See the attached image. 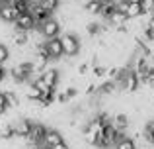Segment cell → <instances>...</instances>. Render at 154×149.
Listing matches in <instances>:
<instances>
[{"label": "cell", "instance_id": "6da1fadb", "mask_svg": "<svg viewBox=\"0 0 154 149\" xmlns=\"http://www.w3.org/2000/svg\"><path fill=\"white\" fill-rule=\"evenodd\" d=\"M59 37H60V43H63L64 57L72 59V57H76V55H80V51H82V41H80V37L74 31H64Z\"/></svg>", "mask_w": 154, "mask_h": 149}, {"label": "cell", "instance_id": "7a4b0ae2", "mask_svg": "<svg viewBox=\"0 0 154 149\" xmlns=\"http://www.w3.org/2000/svg\"><path fill=\"white\" fill-rule=\"evenodd\" d=\"M12 126H14V134L18 139H27L31 134V128H33V120L26 118V116H20L18 120H12Z\"/></svg>", "mask_w": 154, "mask_h": 149}, {"label": "cell", "instance_id": "3957f363", "mask_svg": "<svg viewBox=\"0 0 154 149\" xmlns=\"http://www.w3.org/2000/svg\"><path fill=\"white\" fill-rule=\"evenodd\" d=\"M39 31H41V35L45 39H51V37H59L60 35V22L53 16V18H49L47 22H43L41 26L37 28Z\"/></svg>", "mask_w": 154, "mask_h": 149}, {"label": "cell", "instance_id": "277c9868", "mask_svg": "<svg viewBox=\"0 0 154 149\" xmlns=\"http://www.w3.org/2000/svg\"><path fill=\"white\" fill-rule=\"evenodd\" d=\"M45 49H47V55H49L51 61H57V59H63V57H64L60 37H51V39H47V41H45Z\"/></svg>", "mask_w": 154, "mask_h": 149}, {"label": "cell", "instance_id": "5b68a950", "mask_svg": "<svg viewBox=\"0 0 154 149\" xmlns=\"http://www.w3.org/2000/svg\"><path fill=\"white\" fill-rule=\"evenodd\" d=\"M14 28L16 30H22V31H31V30L37 28V24H35V18L31 16V12H23L14 22Z\"/></svg>", "mask_w": 154, "mask_h": 149}, {"label": "cell", "instance_id": "8992f818", "mask_svg": "<svg viewBox=\"0 0 154 149\" xmlns=\"http://www.w3.org/2000/svg\"><path fill=\"white\" fill-rule=\"evenodd\" d=\"M20 16V10L14 6V4H4L2 10H0V22L4 24H14Z\"/></svg>", "mask_w": 154, "mask_h": 149}, {"label": "cell", "instance_id": "52a82bcc", "mask_svg": "<svg viewBox=\"0 0 154 149\" xmlns=\"http://www.w3.org/2000/svg\"><path fill=\"white\" fill-rule=\"evenodd\" d=\"M60 141H64V135L60 134L57 128H47L45 138H43V143H45V145H49V147H55L57 143H60Z\"/></svg>", "mask_w": 154, "mask_h": 149}, {"label": "cell", "instance_id": "ba28073f", "mask_svg": "<svg viewBox=\"0 0 154 149\" xmlns=\"http://www.w3.org/2000/svg\"><path fill=\"white\" fill-rule=\"evenodd\" d=\"M31 16L35 18V24H37V28H39L43 22H47L49 18H53V12L45 10L43 6H39V4H37V6H33V8H31Z\"/></svg>", "mask_w": 154, "mask_h": 149}, {"label": "cell", "instance_id": "9c48e42d", "mask_svg": "<svg viewBox=\"0 0 154 149\" xmlns=\"http://www.w3.org/2000/svg\"><path fill=\"white\" fill-rule=\"evenodd\" d=\"M41 79L45 80L51 88H57L59 86V80H60V73H59V69H55V67H49V69L41 75Z\"/></svg>", "mask_w": 154, "mask_h": 149}, {"label": "cell", "instance_id": "30bf717a", "mask_svg": "<svg viewBox=\"0 0 154 149\" xmlns=\"http://www.w3.org/2000/svg\"><path fill=\"white\" fill-rule=\"evenodd\" d=\"M129 22V18H127V14L125 12H121V10H115L111 16H109V20H107V24L111 28H117V26H123V24H127Z\"/></svg>", "mask_w": 154, "mask_h": 149}, {"label": "cell", "instance_id": "8fae6325", "mask_svg": "<svg viewBox=\"0 0 154 149\" xmlns=\"http://www.w3.org/2000/svg\"><path fill=\"white\" fill-rule=\"evenodd\" d=\"M113 149H139V147H137V141L131 135H123V138L117 139V143L113 145Z\"/></svg>", "mask_w": 154, "mask_h": 149}, {"label": "cell", "instance_id": "7c38bea8", "mask_svg": "<svg viewBox=\"0 0 154 149\" xmlns=\"http://www.w3.org/2000/svg\"><path fill=\"white\" fill-rule=\"evenodd\" d=\"M143 138L144 141H148V145L154 147V118H150L146 122V126L143 128Z\"/></svg>", "mask_w": 154, "mask_h": 149}, {"label": "cell", "instance_id": "4fadbf2b", "mask_svg": "<svg viewBox=\"0 0 154 149\" xmlns=\"http://www.w3.org/2000/svg\"><path fill=\"white\" fill-rule=\"evenodd\" d=\"M107 69H109V67H105L103 63L92 67V73H90L92 79H94V80H105V79H107Z\"/></svg>", "mask_w": 154, "mask_h": 149}, {"label": "cell", "instance_id": "5bb4252c", "mask_svg": "<svg viewBox=\"0 0 154 149\" xmlns=\"http://www.w3.org/2000/svg\"><path fill=\"white\" fill-rule=\"evenodd\" d=\"M127 18L129 20H139L140 16H143V8H140V4H133V2H129L127 4Z\"/></svg>", "mask_w": 154, "mask_h": 149}, {"label": "cell", "instance_id": "9a60e30c", "mask_svg": "<svg viewBox=\"0 0 154 149\" xmlns=\"http://www.w3.org/2000/svg\"><path fill=\"white\" fill-rule=\"evenodd\" d=\"M6 92V100H8V106L10 108H20V104H22V98H20V94L16 90H4Z\"/></svg>", "mask_w": 154, "mask_h": 149}, {"label": "cell", "instance_id": "2e32d148", "mask_svg": "<svg viewBox=\"0 0 154 149\" xmlns=\"http://www.w3.org/2000/svg\"><path fill=\"white\" fill-rule=\"evenodd\" d=\"M140 8H143V16H154V0H143Z\"/></svg>", "mask_w": 154, "mask_h": 149}, {"label": "cell", "instance_id": "e0dca14e", "mask_svg": "<svg viewBox=\"0 0 154 149\" xmlns=\"http://www.w3.org/2000/svg\"><path fill=\"white\" fill-rule=\"evenodd\" d=\"M10 47L6 45V43H2L0 41V65H4V63L8 61V59H10Z\"/></svg>", "mask_w": 154, "mask_h": 149}, {"label": "cell", "instance_id": "ac0fdd59", "mask_svg": "<svg viewBox=\"0 0 154 149\" xmlns=\"http://www.w3.org/2000/svg\"><path fill=\"white\" fill-rule=\"evenodd\" d=\"M10 106H8V100H6V92L0 90V116H6Z\"/></svg>", "mask_w": 154, "mask_h": 149}, {"label": "cell", "instance_id": "d6986e66", "mask_svg": "<svg viewBox=\"0 0 154 149\" xmlns=\"http://www.w3.org/2000/svg\"><path fill=\"white\" fill-rule=\"evenodd\" d=\"M33 84H35V86H37V88H39V90H41V92H51V90H57V88H51L49 84H47L45 80L41 79V76H37V79L33 80Z\"/></svg>", "mask_w": 154, "mask_h": 149}, {"label": "cell", "instance_id": "ffe728a7", "mask_svg": "<svg viewBox=\"0 0 154 149\" xmlns=\"http://www.w3.org/2000/svg\"><path fill=\"white\" fill-rule=\"evenodd\" d=\"M102 6H103V4H96V2H92V4H88L84 10H86L88 14H92V16H100V14H102Z\"/></svg>", "mask_w": 154, "mask_h": 149}, {"label": "cell", "instance_id": "44dd1931", "mask_svg": "<svg viewBox=\"0 0 154 149\" xmlns=\"http://www.w3.org/2000/svg\"><path fill=\"white\" fill-rule=\"evenodd\" d=\"M143 84H144L146 88H154V69L148 71V75L144 76V80H143Z\"/></svg>", "mask_w": 154, "mask_h": 149}, {"label": "cell", "instance_id": "7402d4cb", "mask_svg": "<svg viewBox=\"0 0 154 149\" xmlns=\"http://www.w3.org/2000/svg\"><path fill=\"white\" fill-rule=\"evenodd\" d=\"M6 79H8V69L4 65H0V84H2Z\"/></svg>", "mask_w": 154, "mask_h": 149}, {"label": "cell", "instance_id": "603a6c76", "mask_svg": "<svg viewBox=\"0 0 154 149\" xmlns=\"http://www.w3.org/2000/svg\"><path fill=\"white\" fill-rule=\"evenodd\" d=\"M53 149H72V147H70V143H68V141H66V139H64V141H60V143H57V145H55V147H53Z\"/></svg>", "mask_w": 154, "mask_h": 149}, {"label": "cell", "instance_id": "cb8c5ba5", "mask_svg": "<svg viewBox=\"0 0 154 149\" xmlns=\"http://www.w3.org/2000/svg\"><path fill=\"white\" fill-rule=\"evenodd\" d=\"M146 26L154 31V16H148V24H146Z\"/></svg>", "mask_w": 154, "mask_h": 149}, {"label": "cell", "instance_id": "d4e9b609", "mask_svg": "<svg viewBox=\"0 0 154 149\" xmlns=\"http://www.w3.org/2000/svg\"><path fill=\"white\" fill-rule=\"evenodd\" d=\"M37 149H53V147H49V145H45V143H43V145H39Z\"/></svg>", "mask_w": 154, "mask_h": 149}, {"label": "cell", "instance_id": "484cf974", "mask_svg": "<svg viewBox=\"0 0 154 149\" xmlns=\"http://www.w3.org/2000/svg\"><path fill=\"white\" fill-rule=\"evenodd\" d=\"M127 2H133V4H140L143 0H127Z\"/></svg>", "mask_w": 154, "mask_h": 149}, {"label": "cell", "instance_id": "4316f807", "mask_svg": "<svg viewBox=\"0 0 154 149\" xmlns=\"http://www.w3.org/2000/svg\"><path fill=\"white\" fill-rule=\"evenodd\" d=\"M92 2H96V4H103V0H90V4Z\"/></svg>", "mask_w": 154, "mask_h": 149}, {"label": "cell", "instance_id": "83f0119b", "mask_svg": "<svg viewBox=\"0 0 154 149\" xmlns=\"http://www.w3.org/2000/svg\"><path fill=\"white\" fill-rule=\"evenodd\" d=\"M103 2H115V0H103Z\"/></svg>", "mask_w": 154, "mask_h": 149}, {"label": "cell", "instance_id": "f1b7e54d", "mask_svg": "<svg viewBox=\"0 0 154 149\" xmlns=\"http://www.w3.org/2000/svg\"><path fill=\"white\" fill-rule=\"evenodd\" d=\"M0 10H2V4H0Z\"/></svg>", "mask_w": 154, "mask_h": 149}]
</instances>
